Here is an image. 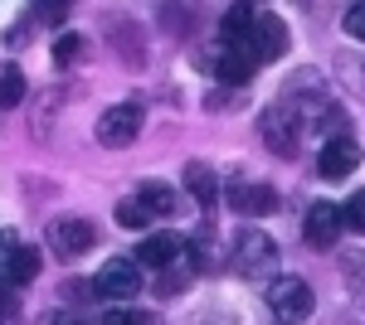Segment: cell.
<instances>
[{"label": "cell", "mask_w": 365, "mask_h": 325, "mask_svg": "<svg viewBox=\"0 0 365 325\" xmlns=\"http://www.w3.org/2000/svg\"><path fill=\"white\" fill-rule=\"evenodd\" d=\"M93 243H98V228L88 218H54L49 223V252L58 262H78L83 252H93Z\"/></svg>", "instance_id": "cell-1"}, {"label": "cell", "mask_w": 365, "mask_h": 325, "mask_svg": "<svg viewBox=\"0 0 365 325\" xmlns=\"http://www.w3.org/2000/svg\"><path fill=\"white\" fill-rule=\"evenodd\" d=\"M244 54H249L253 63H273V58L287 54V25H282L273 10H258V15H253V29H249Z\"/></svg>", "instance_id": "cell-2"}, {"label": "cell", "mask_w": 365, "mask_h": 325, "mask_svg": "<svg viewBox=\"0 0 365 325\" xmlns=\"http://www.w3.org/2000/svg\"><path fill=\"white\" fill-rule=\"evenodd\" d=\"M268 306L278 311L282 321H307L312 311H317V292H312L302 277H278L268 287Z\"/></svg>", "instance_id": "cell-3"}, {"label": "cell", "mask_w": 365, "mask_h": 325, "mask_svg": "<svg viewBox=\"0 0 365 325\" xmlns=\"http://www.w3.org/2000/svg\"><path fill=\"white\" fill-rule=\"evenodd\" d=\"M278 267V247L268 233H239V243H234V272H244V277H273Z\"/></svg>", "instance_id": "cell-4"}, {"label": "cell", "mask_w": 365, "mask_h": 325, "mask_svg": "<svg viewBox=\"0 0 365 325\" xmlns=\"http://www.w3.org/2000/svg\"><path fill=\"white\" fill-rule=\"evenodd\" d=\"M258 132H263V141L273 146V156H297V136H302V122L292 117V112L282 107V102H273V107L258 112Z\"/></svg>", "instance_id": "cell-5"}, {"label": "cell", "mask_w": 365, "mask_h": 325, "mask_svg": "<svg viewBox=\"0 0 365 325\" xmlns=\"http://www.w3.org/2000/svg\"><path fill=\"white\" fill-rule=\"evenodd\" d=\"M93 297H108V301H127L141 292V267L132 262V257H113L108 267L93 277V287H88Z\"/></svg>", "instance_id": "cell-6"}, {"label": "cell", "mask_w": 365, "mask_h": 325, "mask_svg": "<svg viewBox=\"0 0 365 325\" xmlns=\"http://www.w3.org/2000/svg\"><path fill=\"white\" fill-rule=\"evenodd\" d=\"M141 132V102H117L98 117V141L103 146H132Z\"/></svg>", "instance_id": "cell-7"}, {"label": "cell", "mask_w": 365, "mask_h": 325, "mask_svg": "<svg viewBox=\"0 0 365 325\" xmlns=\"http://www.w3.org/2000/svg\"><path fill=\"white\" fill-rule=\"evenodd\" d=\"M356 165H361V146H356L351 136H331V141L322 146V156H317L322 180H346Z\"/></svg>", "instance_id": "cell-8"}, {"label": "cell", "mask_w": 365, "mask_h": 325, "mask_svg": "<svg viewBox=\"0 0 365 325\" xmlns=\"http://www.w3.org/2000/svg\"><path fill=\"white\" fill-rule=\"evenodd\" d=\"M278 204H282L278 190H273V185H263V180H258V185H234V190H229V209H234V214H244V218H253V214L268 218Z\"/></svg>", "instance_id": "cell-9"}, {"label": "cell", "mask_w": 365, "mask_h": 325, "mask_svg": "<svg viewBox=\"0 0 365 325\" xmlns=\"http://www.w3.org/2000/svg\"><path fill=\"white\" fill-rule=\"evenodd\" d=\"M341 228H346V218H341L336 204H312V214H307V243L312 247H336Z\"/></svg>", "instance_id": "cell-10"}, {"label": "cell", "mask_w": 365, "mask_h": 325, "mask_svg": "<svg viewBox=\"0 0 365 325\" xmlns=\"http://www.w3.org/2000/svg\"><path fill=\"white\" fill-rule=\"evenodd\" d=\"M175 257H180V238H175V233H151V238H141L132 262H137V267L166 272V267H175Z\"/></svg>", "instance_id": "cell-11"}, {"label": "cell", "mask_w": 365, "mask_h": 325, "mask_svg": "<svg viewBox=\"0 0 365 325\" xmlns=\"http://www.w3.org/2000/svg\"><path fill=\"white\" fill-rule=\"evenodd\" d=\"M253 5H234L225 15V25H220V39H225V49H234V54H244V44H249V29H253Z\"/></svg>", "instance_id": "cell-12"}, {"label": "cell", "mask_w": 365, "mask_h": 325, "mask_svg": "<svg viewBox=\"0 0 365 325\" xmlns=\"http://www.w3.org/2000/svg\"><path fill=\"white\" fill-rule=\"evenodd\" d=\"M137 204H141V209H146L151 218H156V214L166 218V214H175V209H180V199H175V190H170L166 180H141Z\"/></svg>", "instance_id": "cell-13"}, {"label": "cell", "mask_w": 365, "mask_h": 325, "mask_svg": "<svg viewBox=\"0 0 365 325\" xmlns=\"http://www.w3.org/2000/svg\"><path fill=\"white\" fill-rule=\"evenodd\" d=\"M185 190L195 194V204H205V209H210V204L220 199V180H215V170H210V165L190 161V165H185Z\"/></svg>", "instance_id": "cell-14"}, {"label": "cell", "mask_w": 365, "mask_h": 325, "mask_svg": "<svg viewBox=\"0 0 365 325\" xmlns=\"http://www.w3.org/2000/svg\"><path fill=\"white\" fill-rule=\"evenodd\" d=\"M215 78L229 82V87H244V82L253 78V58H249V54H234V49H225V54L215 58Z\"/></svg>", "instance_id": "cell-15"}, {"label": "cell", "mask_w": 365, "mask_h": 325, "mask_svg": "<svg viewBox=\"0 0 365 325\" xmlns=\"http://www.w3.org/2000/svg\"><path fill=\"white\" fill-rule=\"evenodd\" d=\"M34 277H39V247L20 243L15 257H10V292H15V287H29Z\"/></svg>", "instance_id": "cell-16"}, {"label": "cell", "mask_w": 365, "mask_h": 325, "mask_svg": "<svg viewBox=\"0 0 365 325\" xmlns=\"http://www.w3.org/2000/svg\"><path fill=\"white\" fill-rule=\"evenodd\" d=\"M25 102V73L15 63H0V107H20Z\"/></svg>", "instance_id": "cell-17"}, {"label": "cell", "mask_w": 365, "mask_h": 325, "mask_svg": "<svg viewBox=\"0 0 365 325\" xmlns=\"http://www.w3.org/2000/svg\"><path fill=\"white\" fill-rule=\"evenodd\" d=\"M78 54H83V34H58L54 39V63L58 68H68Z\"/></svg>", "instance_id": "cell-18"}, {"label": "cell", "mask_w": 365, "mask_h": 325, "mask_svg": "<svg viewBox=\"0 0 365 325\" xmlns=\"http://www.w3.org/2000/svg\"><path fill=\"white\" fill-rule=\"evenodd\" d=\"M117 223H122V228H146V223H151V214L141 209L137 199H122V204H117Z\"/></svg>", "instance_id": "cell-19"}, {"label": "cell", "mask_w": 365, "mask_h": 325, "mask_svg": "<svg viewBox=\"0 0 365 325\" xmlns=\"http://www.w3.org/2000/svg\"><path fill=\"white\" fill-rule=\"evenodd\" d=\"M322 132H327V141H331V136H346V112H341L336 102L322 107Z\"/></svg>", "instance_id": "cell-20"}, {"label": "cell", "mask_w": 365, "mask_h": 325, "mask_svg": "<svg viewBox=\"0 0 365 325\" xmlns=\"http://www.w3.org/2000/svg\"><path fill=\"white\" fill-rule=\"evenodd\" d=\"M341 218H346L356 233H365V190H361V194H351V204L341 209Z\"/></svg>", "instance_id": "cell-21"}, {"label": "cell", "mask_w": 365, "mask_h": 325, "mask_svg": "<svg viewBox=\"0 0 365 325\" xmlns=\"http://www.w3.org/2000/svg\"><path fill=\"white\" fill-rule=\"evenodd\" d=\"M185 282H190V277L180 267H166V277L156 282V292H161V297H175V292H185Z\"/></svg>", "instance_id": "cell-22"}, {"label": "cell", "mask_w": 365, "mask_h": 325, "mask_svg": "<svg viewBox=\"0 0 365 325\" xmlns=\"http://www.w3.org/2000/svg\"><path fill=\"white\" fill-rule=\"evenodd\" d=\"M341 25H346V34H351V39H361V44H365V5H351Z\"/></svg>", "instance_id": "cell-23"}, {"label": "cell", "mask_w": 365, "mask_h": 325, "mask_svg": "<svg viewBox=\"0 0 365 325\" xmlns=\"http://www.w3.org/2000/svg\"><path fill=\"white\" fill-rule=\"evenodd\" d=\"M98 325H146V311H108Z\"/></svg>", "instance_id": "cell-24"}, {"label": "cell", "mask_w": 365, "mask_h": 325, "mask_svg": "<svg viewBox=\"0 0 365 325\" xmlns=\"http://www.w3.org/2000/svg\"><path fill=\"white\" fill-rule=\"evenodd\" d=\"M44 325H98V321H88L83 311H54V316H49Z\"/></svg>", "instance_id": "cell-25"}, {"label": "cell", "mask_w": 365, "mask_h": 325, "mask_svg": "<svg viewBox=\"0 0 365 325\" xmlns=\"http://www.w3.org/2000/svg\"><path fill=\"white\" fill-rule=\"evenodd\" d=\"M68 15V5H39V20H49V25H58Z\"/></svg>", "instance_id": "cell-26"}, {"label": "cell", "mask_w": 365, "mask_h": 325, "mask_svg": "<svg viewBox=\"0 0 365 325\" xmlns=\"http://www.w3.org/2000/svg\"><path fill=\"white\" fill-rule=\"evenodd\" d=\"M10 44H15V49H20V44H29V25H15V29H10Z\"/></svg>", "instance_id": "cell-27"}, {"label": "cell", "mask_w": 365, "mask_h": 325, "mask_svg": "<svg viewBox=\"0 0 365 325\" xmlns=\"http://www.w3.org/2000/svg\"><path fill=\"white\" fill-rule=\"evenodd\" d=\"M10 311H15V301H10V292H0V325L10 321Z\"/></svg>", "instance_id": "cell-28"}]
</instances>
